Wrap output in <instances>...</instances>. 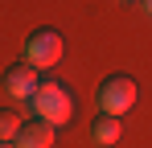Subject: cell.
Returning a JSON list of instances; mask_svg holds the SVG:
<instances>
[{
	"label": "cell",
	"mask_w": 152,
	"mask_h": 148,
	"mask_svg": "<svg viewBox=\"0 0 152 148\" xmlns=\"http://www.w3.org/2000/svg\"><path fill=\"white\" fill-rule=\"evenodd\" d=\"M33 103V119L50 123V127H66L74 119V91L62 82V78H41L37 95L29 99Z\"/></svg>",
	"instance_id": "1"
},
{
	"label": "cell",
	"mask_w": 152,
	"mask_h": 148,
	"mask_svg": "<svg viewBox=\"0 0 152 148\" xmlns=\"http://www.w3.org/2000/svg\"><path fill=\"white\" fill-rule=\"evenodd\" d=\"M136 99H140L136 78L132 74H111V78H103L99 91H95V107H99L103 115H119L124 119L127 111L136 107Z\"/></svg>",
	"instance_id": "2"
},
{
	"label": "cell",
	"mask_w": 152,
	"mask_h": 148,
	"mask_svg": "<svg viewBox=\"0 0 152 148\" xmlns=\"http://www.w3.org/2000/svg\"><path fill=\"white\" fill-rule=\"evenodd\" d=\"M62 49H66V41H62L58 29H33V33L25 37V53H21V62H29L33 70H50V66L62 62Z\"/></svg>",
	"instance_id": "3"
},
{
	"label": "cell",
	"mask_w": 152,
	"mask_h": 148,
	"mask_svg": "<svg viewBox=\"0 0 152 148\" xmlns=\"http://www.w3.org/2000/svg\"><path fill=\"white\" fill-rule=\"evenodd\" d=\"M0 86H4L12 99H33L37 86H41V70H33L29 62H12L8 70L0 74Z\"/></svg>",
	"instance_id": "4"
},
{
	"label": "cell",
	"mask_w": 152,
	"mask_h": 148,
	"mask_svg": "<svg viewBox=\"0 0 152 148\" xmlns=\"http://www.w3.org/2000/svg\"><path fill=\"white\" fill-rule=\"evenodd\" d=\"M91 140L103 144V148L119 144V140H124V119H119V115H103V111H95V119H91Z\"/></svg>",
	"instance_id": "5"
},
{
	"label": "cell",
	"mask_w": 152,
	"mask_h": 148,
	"mask_svg": "<svg viewBox=\"0 0 152 148\" xmlns=\"http://www.w3.org/2000/svg\"><path fill=\"white\" fill-rule=\"evenodd\" d=\"M53 140H58V127H50L41 119H25L21 136H17V148H53Z\"/></svg>",
	"instance_id": "6"
},
{
	"label": "cell",
	"mask_w": 152,
	"mask_h": 148,
	"mask_svg": "<svg viewBox=\"0 0 152 148\" xmlns=\"http://www.w3.org/2000/svg\"><path fill=\"white\" fill-rule=\"evenodd\" d=\"M21 127H25V119H21L12 107H0V140H17Z\"/></svg>",
	"instance_id": "7"
},
{
	"label": "cell",
	"mask_w": 152,
	"mask_h": 148,
	"mask_svg": "<svg viewBox=\"0 0 152 148\" xmlns=\"http://www.w3.org/2000/svg\"><path fill=\"white\" fill-rule=\"evenodd\" d=\"M140 8H144V12H148V17H152V0H140Z\"/></svg>",
	"instance_id": "8"
},
{
	"label": "cell",
	"mask_w": 152,
	"mask_h": 148,
	"mask_svg": "<svg viewBox=\"0 0 152 148\" xmlns=\"http://www.w3.org/2000/svg\"><path fill=\"white\" fill-rule=\"evenodd\" d=\"M0 148H17V140H0Z\"/></svg>",
	"instance_id": "9"
}]
</instances>
